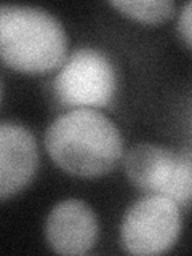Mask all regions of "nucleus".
<instances>
[{"label":"nucleus","instance_id":"obj_1","mask_svg":"<svg viewBox=\"0 0 192 256\" xmlns=\"http://www.w3.org/2000/svg\"><path fill=\"white\" fill-rule=\"evenodd\" d=\"M45 146L54 164L80 178L109 173L122 157L117 125L94 109H74L48 126Z\"/></svg>","mask_w":192,"mask_h":256},{"label":"nucleus","instance_id":"obj_2","mask_svg":"<svg viewBox=\"0 0 192 256\" xmlns=\"http://www.w3.org/2000/svg\"><path fill=\"white\" fill-rule=\"evenodd\" d=\"M68 37L61 22L42 8L0 5V60L28 74L62 66Z\"/></svg>","mask_w":192,"mask_h":256},{"label":"nucleus","instance_id":"obj_3","mask_svg":"<svg viewBox=\"0 0 192 256\" xmlns=\"http://www.w3.org/2000/svg\"><path fill=\"white\" fill-rule=\"evenodd\" d=\"M125 172L136 188L160 194L178 205L190 200V152H174L154 144H138L128 150Z\"/></svg>","mask_w":192,"mask_h":256},{"label":"nucleus","instance_id":"obj_4","mask_svg":"<svg viewBox=\"0 0 192 256\" xmlns=\"http://www.w3.org/2000/svg\"><path fill=\"white\" fill-rule=\"evenodd\" d=\"M54 93L66 108H104L116 93L114 68L104 53L80 48L61 66L54 78Z\"/></svg>","mask_w":192,"mask_h":256},{"label":"nucleus","instance_id":"obj_5","mask_svg":"<svg viewBox=\"0 0 192 256\" xmlns=\"http://www.w3.org/2000/svg\"><path fill=\"white\" fill-rule=\"evenodd\" d=\"M180 232V205L165 196L150 194L125 213L120 238L128 253L149 256L170 250Z\"/></svg>","mask_w":192,"mask_h":256},{"label":"nucleus","instance_id":"obj_6","mask_svg":"<svg viewBox=\"0 0 192 256\" xmlns=\"http://www.w3.org/2000/svg\"><path fill=\"white\" fill-rule=\"evenodd\" d=\"M45 234L50 246L60 254H85L98 238V221L82 200H64L46 220Z\"/></svg>","mask_w":192,"mask_h":256},{"label":"nucleus","instance_id":"obj_7","mask_svg":"<svg viewBox=\"0 0 192 256\" xmlns=\"http://www.w3.org/2000/svg\"><path fill=\"white\" fill-rule=\"evenodd\" d=\"M37 166L34 134L22 125L0 124V198L12 197L26 188Z\"/></svg>","mask_w":192,"mask_h":256},{"label":"nucleus","instance_id":"obj_8","mask_svg":"<svg viewBox=\"0 0 192 256\" xmlns=\"http://www.w3.org/2000/svg\"><path fill=\"white\" fill-rule=\"evenodd\" d=\"M109 5L136 21L150 24L162 22L174 13L172 0H112Z\"/></svg>","mask_w":192,"mask_h":256},{"label":"nucleus","instance_id":"obj_9","mask_svg":"<svg viewBox=\"0 0 192 256\" xmlns=\"http://www.w3.org/2000/svg\"><path fill=\"white\" fill-rule=\"evenodd\" d=\"M180 32L184 38V42L190 46V2H188L182 8L181 18H180Z\"/></svg>","mask_w":192,"mask_h":256},{"label":"nucleus","instance_id":"obj_10","mask_svg":"<svg viewBox=\"0 0 192 256\" xmlns=\"http://www.w3.org/2000/svg\"><path fill=\"white\" fill-rule=\"evenodd\" d=\"M0 96H2V85H0Z\"/></svg>","mask_w":192,"mask_h":256}]
</instances>
